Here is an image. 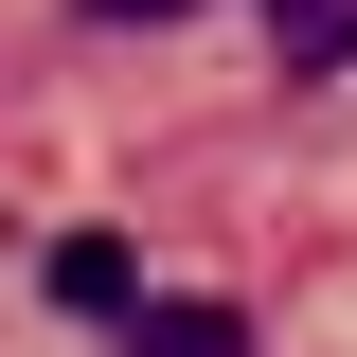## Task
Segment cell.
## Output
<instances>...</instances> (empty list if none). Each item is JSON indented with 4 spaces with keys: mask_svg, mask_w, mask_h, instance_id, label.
<instances>
[{
    "mask_svg": "<svg viewBox=\"0 0 357 357\" xmlns=\"http://www.w3.org/2000/svg\"><path fill=\"white\" fill-rule=\"evenodd\" d=\"M126 357H250V321H232V304H143Z\"/></svg>",
    "mask_w": 357,
    "mask_h": 357,
    "instance_id": "3957f363",
    "label": "cell"
},
{
    "mask_svg": "<svg viewBox=\"0 0 357 357\" xmlns=\"http://www.w3.org/2000/svg\"><path fill=\"white\" fill-rule=\"evenodd\" d=\"M89 18H107V36H126V18H143V36H161V18H197V0H89Z\"/></svg>",
    "mask_w": 357,
    "mask_h": 357,
    "instance_id": "277c9868",
    "label": "cell"
},
{
    "mask_svg": "<svg viewBox=\"0 0 357 357\" xmlns=\"http://www.w3.org/2000/svg\"><path fill=\"white\" fill-rule=\"evenodd\" d=\"M54 304H72V321H143V268H126V232H72V250H54Z\"/></svg>",
    "mask_w": 357,
    "mask_h": 357,
    "instance_id": "6da1fadb",
    "label": "cell"
},
{
    "mask_svg": "<svg viewBox=\"0 0 357 357\" xmlns=\"http://www.w3.org/2000/svg\"><path fill=\"white\" fill-rule=\"evenodd\" d=\"M268 54L286 72H357V0H268Z\"/></svg>",
    "mask_w": 357,
    "mask_h": 357,
    "instance_id": "7a4b0ae2",
    "label": "cell"
}]
</instances>
